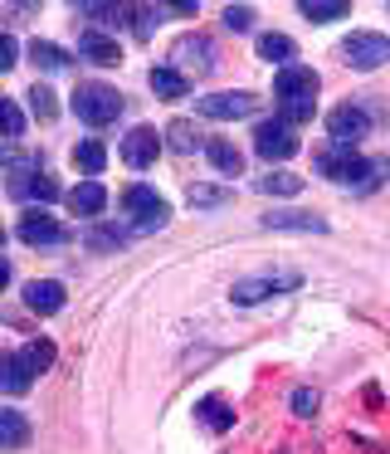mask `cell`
<instances>
[{"instance_id":"cell-20","label":"cell","mask_w":390,"mask_h":454,"mask_svg":"<svg viewBox=\"0 0 390 454\" xmlns=\"http://www.w3.org/2000/svg\"><path fill=\"white\" fill-rule=\"evenodd\" d=\"M195 420H200V425H205V430H210V434H224V430H230V425H234V411H230V405L220 401V395H205V401L195 405Z\"/></svg>"},{"instance_id":"cell-39","label":"cell","mask_w":390,"mask_h":454,"mask_svg":"<svg viewBox=\"0 0 390 454\" xmlns=\"http://www.w3.org/2000/svg\"><path fill=\"white\" fill-rule=\"evenodd\" d=\"M5 284H10V264L0 259V288H5Z\"/></svg>"},{"instance_id":"cell-5","label":"cell","mask_w":390,"mask_h":454,"mask_svg":"<svg viewBox=\"0 0 390 454\" xmlns=\"http://www.w3.org/2000/svg\"><path fill=\"white\" fill-rule=\"evenodd\" d=\"M171 69L176 74H210L214 69V44L205 40V35H181V40L171 44Z\"/></svg>"},{"instance_id":"cell-3","label":"cell","mask_w":390,"mask_h":454,"mask_svg":"<svg viewBox=\"0 0 390 454\" xmlns=\"http://www.w3.org/2000/svg\"><path fill=\"white\" fill-rule=\"evenodd\" d=\"M74 113L88 128H107V122H117V113H122V93L107 89V83H78Z\"/></svg>"},{"instance_id":"cell-26","label":"cell","mask_w":390,"mask_h":454,"mask_svg":"<svg viewBox=\"0 0 390 454\" xmlns=\"http://www.w3.org/2000/svg\"><path fill=\"white\" fill-rule=\"evenodd\" d=\"M29 59H35V69H44V74H58L68 64V54L58 50V44H49V40H35L29 44Z\"/></svg>"},{"instance_id":"cell-2","label":"cell","mask_w":390,"mask_h":454,"mask_svg":"<svg viewBox=\"0 0 390 454\" xmlns=\"http://www.w3.org/2000/svg\"><path fill=\"white\" fill-rule=\"evenodd\" d=\"M322 176H332L337 186H351V191H376L380 176L390 171V161H361L351 147L341 152H327V157H317Z\"/></svg>"},{"instance_id":"cell-17","label":"cell","mask_w":390,"mask_h":454,"mask_svg":"<svg viewBox=\"0 0 390 454\" xmlns=\"http://www.w3.org/2000/svg\"><path fill=\"white\" fill-rule=\"evenodd\" d=\"M29 386H35V372L25 366V356H0V391L5 395H25Z\"/></svg>"},{"instance_id":"cell-18","label":"cell","mask_w":390,"mask_h":454,"mask_svg":"<svg viewBox=\"0 0 390 454\" xmlns=\"http://www.w3.org/2000/svg\"><path fill=\"white\" fill-rule=\"evenodd\" d=\"M205 157H210V167L220 171V176H239V171H244V152L234 147V142H224V137L205 142Z\"/></svg>"},{"instance_id":"cell-6","label":"cell","mask_w":390,"mask_h":454,"mask_svg":"<svg viewBox=\"0 0 390 454\" xmlns=\"http://www.w3.org/2000/svg\"><path fill=\"white\" fill-rule=\"evenodd\" d=\"M122 210L136 215V230H161L166 215H171V206H166L152 186H127L122 191Z\"/></svg>"},{"instance_id":"cell-36","label":"cell","mask_w":390,"mask_h":454,"mask_svg":"<svg viewBox=\"0 0 390 454\" xmlns=\"http://www.w3.org/2000/svg\"><path fill=\"white\" fill-rule=\"evenodd\" d=\"M292 411H298V415H312V411H317V391L298 386V391H292Z\"/></svg>"},{"instance_id":"cell-33","label":"cell","mask_w":390,"mask_h":454,"mask_svg":"<svg viewBox=\"0 0 390 454\" xmlns=\"http://www.w3.org/2000/svg\"><path fill=\"white\" fill-rule=\"evenodd\" d=\"M230 200V191L220 186H191V206H224Z\"/></svg>"},{"instance_id":"cell-9","label":"cell","mask_w":390,"mask_h":454,"mask_svg":"<svg viewBox=\"0 0 390 454\" xmlns=\"http://www.w3.org/2000/svg\"><path fill=\"white\" fill-rule=\"evenodd\" d=\"M156 152H161V132H156V128H132L122 137V161L132 171H146L156 161Z\"/></svg>"},{"instance_id":"cell-10","label":"cell","mask_w":390,"mask_h":454,"mask_svg":"<svg viewBox=\"0 0 390 454\" xmlns=\"http://www.w3.org/2000/svg\"><path fill=\"white\" fill-rule=\"evenodd\" d=\"M259 108V98L254 93H210V98H200V113L214 122H234V118H249V113Z\"/></svg>"},{"instance_id":"cell-14","label":"cell","mask_w":390,"mask_h":454,"mask_svg":"<svg viewBox=\"0 0 390 454\" xmlns=\"http://www.w3.org/2000/svg\"><path fill=\"white\" fill-rule=\"evenodd\" d=\"M278 288H298V274H283V278H244V284H234V303H259V298L278 294Z\"/></svg>"},{"instance_id":"cell-38","label":"cell","mask_w":390,"mask_h":454,"mask_svg":"<svg viewBox=\"0 0 390 454\" xmlns=\"http://www.w3.org/2000/svg\"><path fill=\"white\" fill-rule=\"evenodd\" d=\"M83 15H93V20H113V15H122L117 5H78Z\"/></svg>"},{"instance_id":"cell-24","label":"cell","mask_w":390,"mask_h":454,"mask_svg":"<svg viewBox=\"0 0 390 454\" xmlns=\"http://www.w3.org/2000/svg\"><path fill=\"white\" fill-rule=\"evenodd\" d=\"M74 167H78V171H88V176H98V171L107 167V147H103L98 137L78 142V147H74Z\"/></svg>"},{"instance_id":"cell-31","label":"cell","mask_w":390,"mask_h":454,"mask_svg":"<svg viewBox=\"0 0 390 454\" xmlns=\"http://www.w3.org/2000/svg\"><path fill=\"white\" fill-rule=\"evenodd\" d=\"M20 356H25V366H29V372H35V376H39V372H44L49 362H54V342H29V347H25V352H20Z\"/></svg>"},{"instance_id":"cell-15","label":"cell","mask_w":390,"mask_h":454,"mask_svg":"<svg viewBox=\"0 0 390 454\" xmlns=\"http://www.w3.org/2000/svg\"><path fill=\"white\" fill-rule=\"evenodd\" d=\"M263 225H269V230H298V235H322L327 220L308 215V210H273V215H263Z\"/></svg>"},{"instance_id":"cell-30","label":"cell","mask_w":390,"mask_h":454,"mask_svg":"<svg viewBox=\"0 0 390 454\" xmlns=\"http://www.w3.org/2000/svg\"><path fill=\"white\" fill-rule=\"evenodd\" d=\"M166 142H171L176 152H195L200 147V132H195L191 122H171V128H166Z\"/></svg>"},{"instance_id":"cell-37","label":"cell","mask_w":390,"mask_h":454,"mask_svg":"<svg viewBox=\"0 0 390 454\" xmlns=\"http://www.w3.org/2000/svg\"><path fill=\"white\" fill-rule=\"evenodd\" d=\"M117 239H122L117 230H93V235H88V245H93V249H113Z\"/></svg>"},{"instance_id":"cell-27","label":"cell","mask_w":390,"mask_h":454,"mask_svg":"<svg viewBox=\"0 0 390 454\" xmlns=\"http://www.w3.org/2000/svg\"><path fill=\"white\" fill-rule=\"evenodd\" d=\"M263 196H298L302 191V176H292V171H269V176L259 181Z\"/></svg>"},{"instance_id":"cell-8","label":"cell","mask_w":390,"mask_h":454,"mask_svg":"<svg viewBox=\"0 0 390 454\" xmlns=\"http://www.w3.org/2000/svg\"><path fill=\"white\" fill-rule=\"evenodd\" d=\"M327 132H332V142H337V147H356V142L370 132L366 108H356V103H341V108H332V113H327Z\"/></svg>"},{"instance_id":"cell-19","label":"cell","mask_w":390,"mask_h":454,"mask_svg":"<svg viewBox=\"0 0 390 454\" xmlns=\"http://www.w3.org/2000/svg\"><path fill=\"white\" fill-rule=\"evenodd\" d=\"M25 303L35 308V313H58V308H64V284H54V278H35V284L25 288Z\"/></svg>"},{"instance_id":"cell-40","label":"cell","mask_w":390,"mask_h":454,"mask_svg":"<svg viewBox=\"0 0 390 454\" xmlns=\"http://www.w3.org/2000/svg\"><path fill=\"white\" fill-rule=\"evenodd\" d=\"M0 245H5V230H0Z\"/></svg>"},{"instance_id":"cell-22","label":"cell","mask_w":390,"mask_h":454,"mask_svg":"<svg viewBox=\"0 0 390 454\" xmlns=\"http://www.w3.org/2000/svg\"><path fill=\"white\" fill-rule=\"evenodd\" d=\"M29 444V420L20 411H0V450H25Z\"/></svg>"},{"instance_id":"cell-16","label":"cell","mask_w":390,"mask_h":454,"mask_svg":"<svg viewBox=\"0 0 390 454\" xmlns=\"http://www.w3.org/2000/svg\"><path fill=\"white\" fill-rule=\"evenodd\" d=\"M103 206H107L103 181H78V186L68 191V210H74V215H103Z\"/></svg>"},{"instance_id":"cell-11","label":"cell","mask_w":390,"mask_h":454,"mask_svg":"<svg viewBox=\"0 0 390 454\" xmlns=\"http://www.w3.org/2000/svg\"><path fill=\"white\" fill-rule=\"evenodd\" d=\"M20 239H25V245H68V230L58 225L54 215H44V210H29L25 220H20Z\"/></svg>"},{"instance_id":"cell-32","label":"cell","mask_w":390,"mask_h":454,"mask_svg":"<svg viewBox=\"0 0 390 454\" xmlns=\"http://www.w3.org/2000/svg\"><path fill=\"white\" fill-rule=\"evenodd\" d=\"M224 30H234V35L254 30V11L249 5H224Z\"/></svg>"},{"instance_id":"cell-34","label":"cell","mask_w":390,"mask_h":454,"mask_svg":"<svg viewBox=\"0 0 390 454\" xmlns=\"http://www.w3.org/2000/svg\"><path fill=\"white\" fill-rule=\"evenodd\" d=\"M156 25H161V11H152V5H142V11H136V25H132V30H136V40H146V35H152Z\"/></svg>"},{"instance_id":"cell-4","label":"cell","mask_w":390,"mask_h":454,"mask_svg":"<svg viewBox=\"0 0 390 454\" xmlns=\"http://www.w3.org/2000/svg\"><path fill=\"white\" fill-rule=\"evenodd\" d=\"M386 59H390V40L376 30H356V35L341 40V64H351V69H361V74L380 69Z\"/></svg>"},{"instance_id":"cell-12","label":"cell","mask_w":390,"mask_h":454,"mask_svg":"<svg viewBox=\"0 0 390 454\" xmlns=\"http://www.w3.org/2000/svg\"><path fill=\"white\" fill-rule=\"evenodd\" d=\"M78 54H83L88 64H103V69L122 64V50H117V40H107V35H98V30H83V35H78Z\"/></svg>"},{"instance_id":"cell-7","label":"cell","mask_w":390,"mask_h":454,"mask_svg":"<svg viewBox=\"0 0 390 454\" xmlns=\"http://www.w3.org/2000/svg\"><path fill=\"white\" fill-rule=\"evenodd\" d=\"M254 152H259L263 161H288L292 152H298V137H292V128L283 118H269L254 128Z\"/></svg>"},{"instance_id":"cell-1","label":"cell","mask_w":390,"mask_h":454,"mask_svg":"<svg viewBox=\"0 0 390 454\" xmlns=\"http://www.w3.org/2000/svg\"><path fill=\"white\" fill-rule=\"evenodd\" d=\"M317 69H308V64H288V69H278V79H273V98H278V118L288 122V128H298V122H312V113H317Z\"/></svg>"},{"instance_id":"cell-13","label":"cell","mask_w":390,"mask_h":454,"mask_svg":"<svg viewBox=\"0 0 390 454\" xmlns=\"http://www.w3.org/2000/svg\"><path fill=\"white\" fill-rule=\"evenodd\" d=\"M10 191L15 196H35V200H58V181L44 176V171H29V167H20L10 176Z\"/></svg>"},{"instance_id":"cell-23","label":"cell","mask_w":390,"mask_h":454,"mask_svg":"<svg viewBox=\"0 0 390 454\" xmlns=\"http://www.w3.org/2000/svg\"><path fill=\"white\" fill-rule=\"evenodd\" d=\"M152 93L156 98H185V93H191V79L176 74L171 64H161V69H152Z\"/></svg>"},{"instance_id":"cell-28","label":"cell","mask_w":390,"mask_h":454,"mask_svg":"<svg viewBox=\"0 0 390 454\" xmlns=\"http://www.w3.org/2000/svg\"><path fill=\"white\" fill-rule=\"evenodd\" d=\"M20 132H25V113H20V103L15 98H0V137L15 142Z\"/></svg>"},{"instance_id":"cell-29","label":"cell","mask_w":390,"mask_h":454,"mask_svg":"<svg viewBox=\"0 0 390 454\" xmlns=\"http://www.w3.org/2000/svg\"><path fill=\"white\" fill-rule=\"evenodd\" d=\"M25 98H29V113H35V118H39V122H49V118H54V113H58V103H54V93H49V89H44V83H35V89H29V93H25Z\"/></svg>"},{"instance_id":"cell-21","label":"cell","mask_w":390,"mask_h":454,"mask_svg":"<svg viewBox=\"0 0 390 454\" xmlns=\"http://www.w3.org/2000/svg\"><path fill=\"white\" fill-rule=\"evenodd\" d=\"M259 59H269V64H278V69H288L292 59H298V44L288 40V35H259Z\"/></svg>"},{"instance_id":"cell-25","label":"cell","mask_w":390,"mask_h":454,"mask_svg":"<svg viewBox=\"0 0 390 454\" xmlns=\"http://www.w3.org/2000/svg\"><path fill=\"white\" fill-rule=\"evenodd\" d=\"M302 15H308L312 25H327V20H347L351 5L347 0H302Z\"/></svg>"},{"instance_id":"cell-35","label":"cell","mask_w":390,"mask_h":454,"mask_svg":"<svg viewBox=\"0 0 390 454\" xmlns=\"http://www.w3.org/2000/svg\"><path fill=\"white\" fill-rule=\"evenodd\" d=\"M15 64H20V44L10 35H0V74H10Z\"/></svg>"}]
</instances>
